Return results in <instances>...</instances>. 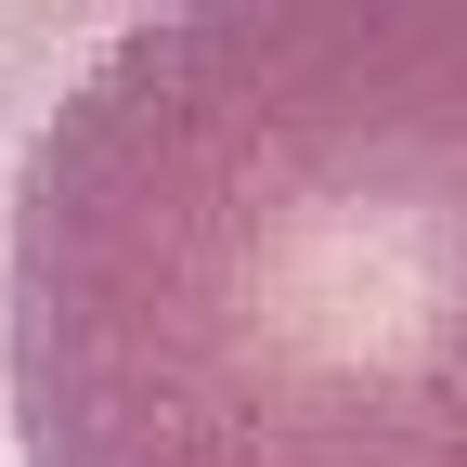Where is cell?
<instances>
[{
	"label": "cell",
	"mask_w": 467,
	"mask_h": 467,
	"mask_svg": "<svg viewBox=\"0 0 467 467\" xmlns=\"http://www.w3.org/2000/svg\"><path fill=\"white\" fill-rule=\"evenodd\" d=\"M26 467H467V0L143 14L0 221Z\"/></svg>",
	"instance_id": "cell-1"
}]
</instances>
